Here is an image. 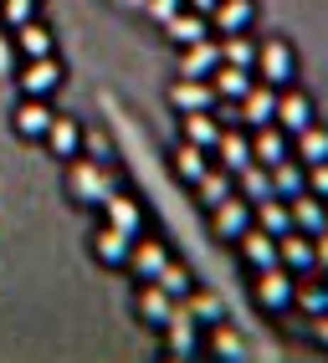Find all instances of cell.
Masks as SVG:
<instances>
[{
    "instance_id": "1",
    "label": "cell",
    "mask_w": 328,
    "mask_h": 363,
    "mask_svg": "<svg viewBox=\"0 0 328 363\" xmlns=\"http://www.w3.org/2000/svg\"><path fill=\"white\" fill-rule=\"evenodd\" d=\"M113 169L108 164H98V159H67V195H72L77 205H87V210H98L108 195H113Z\"/></svg>"
},
{
    "instance_id": "2",
    "label": "cell",
    "mask_w": 328,
    "mask_h": 363,
    "mask_svg": "<svg viewBox=\"0 0 328 363\" xmlns=\"http://www.w3.org/2000/svg\"><path fill=\"white\" fill-rule=\"evenodd\" d=\"M256 82H267V87H293L297 82V46L288 36L256 41Z\"/></svg>"
},
{
    "instance_id": "3",
    "label": "cell",
    "mask_w": 328,
    "mask_h": 363,
    "mask_svg": "<svg viewBox=\"0 0 328 363\" xmlns=\"http://www.w3.org/2000/svg\"><path fill=\"white\" fill-rule=\"evenodd\" d=\"M62 82H67V67H62L57 52H52V57H26V62L16 67V87H21V98H57Z\"/></svg>"
},
{
    "instance_id": "4",
    "label": "cell",
    "mask_w": 328,
    "mask_h": 363,
    "mask_svg": "<svg viewBox=\"0 0 328 363\" xmlns=\"http://www.w3.org/2000/svg\"><path fill=\"white\" fill-rule=\"evenodd\" d=\"M272 123L293 138V133H302L308 123H318V108H313V98H308L297 82H293V87H277V113H272Z\"/></svg>"
},
{
    "instance_id": "5",
    "label": "cell",
    "mask_w": 328,
    "mask_h": 363,
    "mask_svg": "<svg viewBox=\"0 0 328 363\" xmlns=\"http://www.w3.org/2000/svg\"><path fill=\"white\" fill-rule=\"evenodd\" d=\"M256 281H251V292H256V307L262 312H288L293 307V272L288 266H267V272H251Z\"/></svg>"
},
{
    "instance_id": "6",
    "label": "cell",
    "mask_w": 328,
    "mask_h": 363,
    "mask_svg": "<svg viewBox=\"0 0 328 363\" xmlns=\"http://www.w3.org/2000/svg\"><path fill=\"white\" fill-rule=\"evenodd\" d=\"M52 118H57L52 98H21V103H16V113H11V128H16V138L41 143V138H46V128H52Z\"/></svg>"
},
{
    "instance_id": "7",
    "label": "cell",
    "mask_w": 328,
    "mask_h": 363,
    "mask_svg": "<svg viewBox=\"0 0 328 363\" xmlns=\"http://www.w3.org/2000/svg\"><path fill=\"white\" fill-rule=\"evenodd\" d=\"M87 251H92V261H98V266H108V272H129V251H133V240L103 220L98 230L87 235Z\"/></svg>"
},
{
    "instance_id": "8",
    "label": "cell",
    "mask_w": 328,
    "mask_h": 363,
    "mask_svg": "<svg viewBox=\"0 0 328 363\" xmlns=\"http://www.w3.org/2000/svg\"><path fill=\"white\" fill-rule=\"evenodd\" d=\"M133 312H138V323H144V328H159V333H164V328H170V318L180 312V302L164 292L159 281H144V286L133 292Z\"/></svg>"
},
{
    "instance_id": "9",
    "label": "cell",
    "mask_w": 328,
    "mask_h": 363,
    "mask_svg": "<svg viewBox=\"0 0 328 363\" xmlns=\"http://www.w3.org/2000/svg\"><path fill=\"white\" fill-rule=\"evenodd\" d=\"M98 210H103V220H108L113 230H124L129 240L149 230V215H144V205H138L133 195H124V189H113V195H108V200H103Z\"/></svg>"
},
{
    "instance_id": "10",
    "label": "cell",
    "mask_w": 328,
    "mask_h": 363,
    "mask_svg": "<svg viewBox=\"0 0 328 363\" xmlns=\"http://www.w3.org/2000/svg\"><path fill=\"white\" fill-rule=\"evenodd\" d=\"M277 266H288L293 277H308V272H318L313 235H308V230H283V235H277Z\"/></svg>"
},
{
    "instance_id": "11",
    "label": "cell",
    "mask_w": 328,
    "mask_h": 363,
    "mask_svg": "<svg viewBox=\"0 0 328 363\" xmlns=\"http://www.w3.org/2000/svg\"><path fill=\"white\" fill-rule=\"evenodd\" d=\"M205 215H210V230H216L221 240H236L241 230H251V200H241V195H226L221 205H210Z\"/></svg>"
},
{
    "instance_id": "12",
    "label": "cell",
    "mask_w": 328,
    "mask_h": 363,
    "mask_svg": "<svg viewBox=\"0 0 328 363\" xmlns=\"http://www.w3.org/2000/svg\"><path fill=\"white\" fill-rule=\"evenodd\" d=\"M41 143H46V149H52V154H57L62 164H67V159H77V154L87 149V128L77 123V118L57 113V118H52V128H46V138H41Z\"/></svg>"
},
{
    "instance_id": "13",
    "label": "cell",
    "mask_w": 328,
    "mask_h": 363,
    "mask_svg": "<svg viewBox=\"0 0 328 363\" xmlns=\"http://www.w3.org/2000/svg\"><path fill=\"white\" fill-rule=\"evenodd\" d=\"M170 256H175V251L164 246L159 235H149V230H144V235H133V251H129V272H133L138 281H154V277H159V266L170 261Z\"/></svg>"
},
{
    "instance_id": "14",
    "label": "cell",
    "mask_w": 328,
    "mask_h": 363,
    "mask_svg": "<svg viewBox=\"0 0 328 363\" xmlns=\"http://www.w3.org/2000/svg\"><path fill=\"white\" fill-rule=\"evenodd\" d=\"M170 108L175 113H205V108H221V98L210 87V77H180L170 87Z\"/></svg>"
},
{
    "instance_id": "15",
    "label": "cell",
    "mask_w": 328,
    "mask_h": 363,
    "mask_svg": "<svg viewBox=\"0 0 328 363\" xmlns=\"http://www.w3.org/2000/svg\"><path fill=\"white\" fill-rule=\"evenodd\" d=\"M251 133V159L256 164H283V159H293V138L277 128V123H262V128H246Z\"/></svg>"
},
{
    "instance_id": "16",
    "label": "cell",
    "mask_w": 328,
    "mask_h": 363,
    "mask_svg": "<svg viewBox=\"0 0 328 363\" xmlns=\"http://www.w3.org/2000/svg\"><path fill=\"white\" fill-rule=\"evenodd\" d=\"M180 128H185V143H195V149L205 154H216V143L226 133V123L216 118V108H205V113H180Z\"/></svg>"
},
{
    "instance_id": "17",
    "label": "cell",
    "mask_w": 328,
    "mask_h": 363,
    "mask_svg": "<svg viewBox=\"0 0 328 363\" xmlns=\"http://www.w3.org/2000/svg\"><path fill=\"white\" fill-rule=\"evenodd\" d=\"M236 113H241V128H262V123H272V113H277V87L251 82L246 98L236 103Z\"/></svg>"
},
{
    "instance_id": "18",
    "label": "cell",
    "mask_w": 328,
    "mask_h": 363,
    "mask_svg": "<svg viewBox=\"0 0 328 363\" xmlns=\"http://www.w3.org/2000/svg\"><path fill=\"white\" fill-rule=\"evenodd\" d=\"M236 246H241L246 272H267V266H277V235H267L262 225L241 230V235H236Z\"/></svg>"
},
{
    "instance_id": "19",
    "label": "cell",
    "mask_w": 328,
    "mask_h": 363,
    "mask_svg": "<svg viewBox=\"0 0 328 363\" xmlns=\"http://www.w3.org/2000/svg\"><path fill=\"white\" fill-rule=\"evenodd\" d=\"M216 67H221V41L216 36L180 46V77H210Z\"/></svg>"
},
{
    "instance_id": "20",
    "label": "cell",
    "mask_w": 328,
    "mask_h": 363,
    "mask_svg": "<svg viewBox=\"0 0 328 363\" xmlns=\"http://www.w3.org/2000/svg\"><path fill=\"white\" fill-rule=\"evenodd\" d=\"M210 159H216L221 169H231V174H241L246 164H256V159H251V133H246L241 123H236V128H226V133H221V143H216V154H210Z\"/></svg>"
},
{
    "instance_id": "21",
    "label": "cell",
    "mask_w": 328,
    "mask_h": 363,
    "mask_svg": "<svg viewBox=\"0 0 328 363\" xmlns=\"http://www.w3.org/2000/svg\"><path fill=\"white\" fill-rule=\"evenodd\" d=\"M251 21H256L251 0H216V11H210V31L236 36V31H251Z\"/></svg>"
},
{
    "instance_id": "22",
    "label": "cell",
    "mask_w": 328,
    "mask_h": 363,
    "mask_svg": "<svg viewBox=\"0 0 328 363\" xmlns=\"http://www.w3.org/2000/svg\"><path fill=\"white\" fill-rule=\"evenodd\" d=\"M11 41H16V52H21V62L26 57H52L57 52V36H52V26H46V21H26V26H16L11 31Z\"/></svg>"
},
{
    "instance_id": "23",
    "label": "cell",
    "mask_w": 328,
    "mask_h": 363,
    "mask_svg": "<svg viewBox=\"0 0 328 363\" xmlns=\"http://www.w3.org/2000/svg\"><path fill=\"white\" fill-rule=\"evenodd\" d=\"M164 36H170L175 46H190V41H205V36H216L210 31V16H200V11H175L170 21H164Z\"/></svg>"
},
{
    "instance_id": "24",
    "label": "cell",
    "mask_w": 328,
    "mask_h": 363,
    "mask_svg": "<svg viewBox=\"0 0 328 363\" xmlns=\"http://www.w3.org/2000/svg\"><path fill=\"white\" fill-rule=\"evenodd\" d=\"M190 189H195L200 210H210V205H221L226 195H236V174H231V169H221V164H210V169H205V174H200Z\"/></svg>"
},
{
    "instance_id": "25",
    "label": "cell",
    "mask_w": 328,
    "mask_h": 363,
    "mask_svg": "<svg viewBox=\"0 0 328 363\" xmlns=\"http://www.w3.org/2000/svg\"><path fill=\"white\" fill-rule=\"evenodd\" d=\"M251 82H256V72H246V67H231V62H221L216 72H210V87H216V98H226V103H241Z\"/></svg>"
},
{
    "instance_id": "26",
    "label": "cell",
    "mask_w": 328,
    "mask_h": 363,
    "mask_svg": "<svg viewBox=\"0 0 328 363\" xmlns=\"http://www.w3.org/2000/svg\"><path fill=\"white\" fill-rule=\"evenodd\" d=\"M251 225H262L267 235H283V230H293V205L277 200V195L256 200V205H251Z\"/></svg>"
},
{
    "instance_id": "27",
    "label": "cell",
    "mask_w": 328,
    "mask_h": 363,
    "mask_svg": "<svg viewBox=\"0 0 328 363\" xmlns=\"http://www.w3.org/2000/svg\"><path fill=\"white\" fill-rule=\"evenodd\" d=\"M302 189H308V164H297V159L272 164V195L277 200H297Z\"/></svg>"
},
{
    "instance_id": "28",
    "label": "cell",
    "mask_w": 328,
    "mask_h": 363,
    "mask_svg": "<svg viewBox=\"0 0 328 363\" xmlns=\"http://www.w3.org/2000/svg\"><path fill=\"white\" fill-rule=\"evenodd\" d=\"M293 205V230H308V235H318L323 225H328V205L318 200V195H308V189H302L297 200H288Z\"/></svg>"
},
{
    "instance_id": "29",
    "label": "cell",
    "mask_w": 328,
    "mask_h": 363,
    "mask_svg": "<svg viewBox=\"0 0 328 363\" xmlns=\"http://www.w3.org/2000/svg\"><path fill=\"white\" fill-rule=\"evenodd\" d=\"M154 281H159V286H164V292H170L175 302H185V297L195 292V272H190V266H185L180 256H170V261H164Z\"/></svg>"
},
{
    "instance_id": "30",
    "label": "cell",
    "mask_w": 328,
    "mask_h": 363,
    "mask_svg": "<svg viewBox=\"0 0 328 363\" xmlns=\"http://www.w3.org/2000/svg\"><path fill=\"white\" fill-rule=\"evenodd\" d=\"M293 307L308 312V318H323L328 312V281H313V272L302 281H293Z\"/></svg>"
},
{
    "instance_id": "31",
    "label": "cell",
    "mask_w": 328,
    "mask_h": 363,
    "mask_svg": "<svg viewBox=\"0 0 328 363\" xmlns=\"http://www.w3.org/2000/svg\"><path fill=\"white\" fill-rule=\"evenodd\" d=\"M200 323L190 318V312H175V318H170V328H164V333H170V353L175 358H190L195 348H200V333H195Z\"/></svg>"
},
{
    "instance_id": "32",
    "label": "cell",
    "mask_w": 328,
    "mask_h": 363,
    "mask_svg": "<svg viewBox=\"0 0 328 363\" xmlns=\"http://www.w3.org/2000/svg\"><path fill=\"white\" fill-rule=\"evenodd\" d=\"M293 154H297V164H323L328 159V128L308 123L302 133H293Z\"/></svg>"
},
{
    "instance_id": "33",
    "label": "cell",
    "mask_w": 328,
    "mask_h": 363,
    "mask_svg": "<svg viewBox=\"0 0 328 363\" xmlns=\"http://www.w3.org/2000/svg\"><path fill=\"white\" fill-rule=\"evenodd\" d=\"M236 195L251 200V205L267 200V195H272V169H267V164H246L241 174H236Z\"/></svg>"
},
{
    "instance_id": "34",
    "label": "cell",
    "mask_w": 328,
    "mask_h": 363,
    "mask_svg": "<svg viewBox=\"0 0 328 363\" xmlns=\"http://www.w3.org/2000/svg\"><path fill=\"white\" fill-rule=\"evenodd\" d=\"M210 164H216V159H210L205 149H195V143H180V149H175V174H180L185 184H195Z\"/></svg>"
},
{
    "instance_id": "35",
    "label": "cell",
    "mask_w": 328,
    "mask_h": 363,
    "mask_svg": "<svg viewBox=\"0 0 328 363\" xmlns=\"http://www.w3.org/2000/svg\"><path fill=\"white\" fill-rule=\"evenodd\" d=\"M221 62H231V67H246V72H256V41H251L246 31H236V36H221Z\"/></svg>"
},
{
    "instance_id": "36",
    "label": "cell",
    "mask_w": 328,
    "mask_h": 363,
    "mask_svg": "<svg viewBox=\"0 0 328 363\" xmlns=\"http://www.w3.org/2000/svg\"><path fill=\"white\" fill-rule=\"evenodd\" d=\"M205 348L216 353V358H246V348H241V337L231 333L226 323H210V333H205Z\"/></svg>"
},
{
    "instance_id": "37",
    "label": "cell",
    "mask_w": 328,
    "mask_h": 363,
    "mask_svg": "<svg viewBox=\"0 0 328 363\" xmlns=\"http://www.w3.org/2000/svg\"><path fill=\"white\" fill-rule=\"evenodd\" d=\"M185 312H190L195 323H205V328L226 318V307H221V297H210V292H200V286H195L190 297H185Z\"/></svg>"
},
{
    "instance_id": "38",
    "label": "cell",
    "mask_w": 328,
    "mask_h": 363,
    "mask_svg": "<svg viewBox=\"0 0 328 363\" xmlns=\"http://www.w3.org/2000/svg\"><path fill=\"white\" fill-rule=\"evenodd\" d=\"M36 16V0H0V31H16Z\"/></svg>"
},
{
    "instance_id": "39",
    "label": "cell",
    "mask_w": 328,
    "mask_h": 363,
    "mask_svg": "<svg viewBox=\"0 0 328 363\" xmlns=\"http://www.w3.org/2000/svg\"><path fill=\"white\" fill-rule=\"evenodd\" d=\"M16 67H21V52H16L11 31H0V77H16Z\"/></svg>"
},
{
    "instance_id": "40",
    "label": "cell",
    "mask_w": 328,
    "mask_h": 363,
    "mask_svg": "<svg viewBox=\"0 0 328 363\" xmlns=\"http://www.w3.org/2000/svg\"><path fill=\"white\" fill-rule=\"evenodd\" d=\"M308 195H318L328 205V159L323 164H308Z\"/></svg>"
},
{
    "instance_id": "41",
    "label": "cell",
    "mask_w": 328,
    "mask_h": 363,
    "mask_svg": "<svg viewBox=\"0 0 328 363\" xmlns=\"http://www.w3.org/2000/svg\"><path fill=\"white\" fill-rule=\"evenodd\" d=\"M149 11H154V21L164 26V21H170L175 11H185V0H149Z\"/></svg>"
},
{
    "instance_id": "42",
    "label": "cell",
    "mask_w": 328,
    "mask_h": 363,
    "mask_svg": "<svg viewBox=\"0 0 328 363\" xmlns=\"http://www.w3.org/2000/svg\"><path fill=\"white\" fill-rule=\"evenodd\" d=\"M313 256H318V272H328V225L313 235Z\"/></svg>"
},
{
    "instance_id": "43",
    "label": "cell",
    "mask_w": 328,
    "mask_h": 363,
    "mask_svg": "<svg viewBox=\"0 0 328 363\" xmlns=\"http://www.w3.org/2000/svg\"><path fill=\"white\" fill-rule=\"evenodd\" d=\"M313 337H318V343L328 348V312H323V318H313Z\"/></svg>"
},
{
    "instance_id": "44",
    "label": "cell",
    "mask_w": 328,
    "mask_h": 363,
    "mask_svg": "<svg viewBox=\"0 0 328 363\" xmlns=\"http://www.w3.org/2000/svg\"><path fill=\"white\" fill-rule=\"evenodd\" d=\"M185 6H190V11H200V16H210V11H216V0H185Z\"/></svg>"
}]
</instances>
